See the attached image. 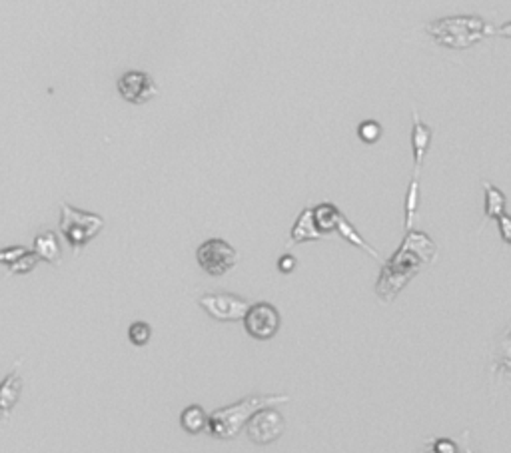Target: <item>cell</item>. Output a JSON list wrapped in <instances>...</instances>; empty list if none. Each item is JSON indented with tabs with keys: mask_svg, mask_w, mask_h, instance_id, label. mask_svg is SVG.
Instances as JSON below:
<instances>
[{
	"mask_svg": "<svg viewBox=\"0 0 511 453\" xmlns=\"http://www.w3.org/2000/svg\"><path fill=\"white\" fill-rule=\"evenodd\" d=\"M418 208H419V178L418 176H414L411 182H409V188H407V194H406V222H404L406 232L411 230L414 220H416V214H418Z\"/></svg>",
	"mask_w": 511,
	"mask_h": 453,
	"instance_id": "18",
	"label": "cell"
},
{
	"mask_svg": "<svg viewBox=\"0 0 511 453\" xmlns=\"http://www.w3.org/2000/svg\"><path fill=\"white\" fill-rule=\"evenodd\" d=\"M426 32L442 47L464 50L486 40L495 30L479 16L462 14V16H445L440 20H433L426 26Z\"/></svg>",
	"mask_w": 511,
	"mask_h": 453,
	"instance_id": "3",
	"label": "cell"
},
{
	"mask_svg": "<svg viewBox=\"0 0 511 453\" xmlns=\"http://www.w3.org/2000/svg\"><path fill=\"white\" fill-rule=\"evenodd\" d=\"M498 226H500L501 240H503V242H507V244L511 246V216L507 214V212H505L500 220H498Z\"/></svg>",
	"mask_w": 511,
	"mask_h": 453,
	"instance_id": "23",
	"label": "cell"
},
{
	"mask_svg": "<svg viewBox=\"0 0 511 453\" xmlns=\"http://www.w3.org/2000/svg\"><path fill=\"white\" fill-rule=\"evenodd\" d=\"M198 306L218 322H244L252 303L236 294H204L198 298Z\"/></svg>",
	"mask_w": 511,
	"mask_h": 453,
	"instance_id": "6",
	"label": "cell"
},
{
	"mask_svg": "<svg viewBox=\"0 0 511 453\" xmlns=\"http://www.w3.org/2000/svg\"><path fill=\"white\" fill-rule=\"evenodd\" d=\"M116 88L128 104H146L154 96H158L156 82L152 80L150 74L142 70H128L126 74L118 78Z\"/></svg>",
	"mask_w": 511,
	"mask_h": 453,
	"instance_id": "9",
	"label": "cell"
},
{
	"mask_svg": "<svg viewBox=\"0 0 511 453\" xmlns=\"http://www.w3.org/2000/svg\"><path fill=\"white\" fill-rule=\"evenodd\" d=\"M288 395H248L232 406L220 407L210 413L208 433L216 440H234L248 425V421L260 413L262 409H270L279 404H288Z\"/></svg>",
	"mask_w": 511,
	"mask_h": 453,
	"instance_id": "2",
	"label": "cell"
},
{
	"mask_svg": "<svg viewBox=\"0 0 511 453\" xmlns=\"http://www.w3.org/2000/svg\"><path fill=\"white\" fill-rule=\"evenodd\" d=\"M32 250L40 256V260H47L48 264H52V266H60L62 250H60V242L54 232L44 230V232L36 234Z\"/></svg>",
	"mask_w": 511,
	"mask_h": 453,
	"instance_id": "12",
	"label": "cell"
},
{
	"mask_svg": "<svg viewBox=\"0 0 511 453\" xmlns=\"http://www.w3.org/2000/svg\"><path fill=\"white\" fill-rule=\"evenodd\" d=\"M279 312L276 310V306L267 302H258L252 303L250 312L244 318V327L246 332L254 339L260 342H266L278 334L279 330Z\"/></svg>",
	"mask_w": 511,
	"mask_h": 453,
	"instance_id": "8",
	"label": "cell"
},
{
	"mask_svg": "<svg viewBox=\"0 0 511 453\" xmlns=\"http://www.w3.org/2000/svg\"><path fill=\"white\" fill-rule=\"evenodd\" d=\"M296 258L291 256V254H284V256H279L278 260V270L282 274H291L294 270H296Z\"/></svg>",
	"mask_w": 511,
	"mask_h": 453,
	"instance_id": "24",
	"label": "cell"
},
{
	"mask_svg": "<svg viewBox=\"0 0 511 453\" xmlns=\"http://www.w3.org/2000/svg\"><path fill=\"white\" fill-rule=\"evenodd\" d=\"M358 136L361 142L366 144H373L382 138V126L375 122V120H363L360 126H358Z\"/></svg>",
	"mask_w": 511,
	"mask_h": 453,
	"instance_id": "21",
	"label": "cell"
},
{
	"mask_svg": "<svg viewBox=\"0 0 511 453\" xmlns=\"http://www.w3.org/2000/svg\"><path fill=\"white\" fill-rule=\"evenodd\" d=\"M180 425L186 433L198 435L202 431H208L210 416L204 411L202 406H188L182 413H180Z\"/></svg>",
	"mask_w": 511,
	"mask_h": 453,
	"instance_id": "15",
	"label": "cell"
},
{
	"mask_svg": "<svg viewBox=\"0 0 511 453\" xmlns=\"http://www.w3.org/2000/svg\"><path fill=\"white\" fill-rule=\"evenodd\" d=\"M483 190H486V218L500 220L501 216L505 214L507 198L500 188H495L491 182H483Z\"/></svg>",
	"mask_w": 511,
	"mask_h": 453,
	"instance_id": "16",
	"label": "cell"
},
{
	"mask_svg": "<svg viewBox=\"0 0 511 453\" xmlns=\"http://www.w3.org/2000/svg\"><path fill=\"white\" fill-rule=\"evenodd\" d=\"M28 252V248H24V246H8V248H4L2 252H0V260H2V264L6 267H11L16 260L20 256H24Z\"/></svg>",
	"mask_w": 511,
	"mask_h": 453,
	"instance_id": "22",
	"label": "cell"
},
{
	"mask_svg": "<svg viewBox=\"0 0 511 453\" xmlns=\"http://www.w3.org/2000/svg\"><path fill=\"white\" fill-rule=\"evenodd\" d=\"M495 32H498V35H501V36H505V38H511V23L500 26V28H498Z\"/></svg>",
	"mask_w": 511,
	"mask_h": 453,
	"instance_id": "26",
	"label": "cell"
},
{
	"mask_svg": "<svg viewBox=\"0 0 511 453\" xmlns=\"http://www.w3.org/2000/svg\"><path fill=\"white\" fill-rule=\"evenodd\" d=\"M152 337V327L146 322H134L128 327V339L130 344H134L136 348H142L150 342Z\"/></svg>",
	"mask_w": 511,
	"mask_h": 453,
	"instance_id": "19",
	"label": "cell"
},
{
	"mask_svg": "<svg viewBox=\"0 0 511 453\" xmlns=\"http://www.w3.org/2000/svg\"><path fill=\"white\" fill-rule=\"evenodd\" d=\"M342 216H344V214H342L339 208H337L336 204H332V202H322V204L314 206L315 226H318L320 232L325 234V236L336 232L337 224L342 220Z\"/></svg>",
	"mask_w": 511,
	"mask_h": 453,
	"instance_id": "14",
	"label": "cell"
},
{
	"mask_svg": "<svg viewBox=\"0 0 511 453\" xmlns=\"http://www.w3.org/2000/svg\"><path fill=\"white\" fill-rule=\"evenodd\" d=\"M286 430V419L279 413L278 409L270 407V409H262L260 413H256L254 418L248 421L246 425V433L250 437V442L258 443V445H270L276 440L282 437V433Z\"/></svg>",
	"mask_w": 511,
	"mask_h": 453,
	"instance_id": "7",
	"label": "cell"
},
{
	"mask_svg": "<svg viewBox=\"0 0 511 453\" xmlns=\"http://www.w3.org/2000/svg\"><path fill=\"white\" fill-rule=\"evenodd\" d=\"M431 136H433L431 128L419 120L418 110L414 108V128H411V150H414V168H416V174L414 176H419V168H421L423 158L428 154Z\"/></svg>",
	"mask_w": 511,
	"mask_h": 453,
	"instance_id": "11",
	"label": "cell"
},
{
	"mask_svg": "<svg viewBox=\"0 0 511 453\" xmlns=\"http://www.w3.org/2000/svg\"><path fill=\"white\" fill-rule=\"evenodd\" d=\"M38 262H40V256L36 254L35 250H28L24 256L18 258V260L8 267V272H11V274H16V276H23V274L32 272V270L38 266Z\"/></svg>",
	"mask_w": 511,
	"mask_h": 453,
	"instance_id": "20",
	"label": "cell"
},
{
	"mask_svg": "<svg viewBox=\"0 0 511 453\" xmlns=\"http://www.w3.org/2000/svg\"><path fill=\"white\" fill-rule=\"evenodd\" d=\"M20 392H23V380H20V373L16 370H12L4 382L0 385V409H2V416L4 419L8 418L11 409L16 406L18 397H20Z\"/></svg>",
	"mask_w": 511,
	"mask_h": 453,
	"instance_id": "13",
	"label": "cell"
},
{
	"mask_svg": "<svg viewBox=\"0 0 511 453\" xmlns=\"http://www.w3.org/2000/svg\"><path fill=\"white\" fill-rule=\"evenodd\" d=\"M60 234L66 238V242L72 248L74 256H78L84 246L88 244L92 238L102 232L104 228V218L100 214L84 212V210L74 208L70 204H60Z\"/></svg>",
	"mask_w": 511,
	"mask_h": 453,
	"instance_id": "4",
	"label": "cell"
},
{
	"mask_svg": "<svg viewBox=\"0 0 511 453\" xmlns=\"http://www.w3.org/2000/svg\"><path fill=\"white\" fill-rule=\"evenodd\" d=\"M435 453H457V449H455V443L450 440H440L435 443Z\"/></svg>",
	"mask_w": 511,
	"mask_h": 453,
	"instance_id": "25",
	"label": "cell"
},
{
	"mask_svg": "<svg viewBox=\"0 0 511 453\" xmlns=\"http://www.w3.org/2000/svg\"><path fill=\"white\" fill-rule=\"evenodd\" d=\"M336 232L339 234V236H342V238H344L348 244L356 246V248H360V250H363V252H368V254H370L372 258H375V260H380V254H378L372 246L368 244V242L361 238V234L354 228V224H351L346 216H342V220H339V224H337Z\"/></svg>",
	"mask_w": 511,
	"mask_h": 453,
	"instance_id": "17",
	"label": "cell"
},
{
	"mask_svg": "<svg viewBox=\"0 0 511 453\" xmlns=\"http://www.w3.org/2000/svg\"><path fill=\"white\" fill-rule=\"evenodd\" d=\"M327 238L325 234L320 232V228L315 226L314 208H303L298 214V220L291 226L290 242L288 244H303V242H315V240H324Z\"/></svg>",
	"mask_w": 511,
	"mask_h": 453,
	"instance_id": "10",
	"label": "cell"
},
{
	"mask_svg": "<svg viewBox=\"0 0 511 453\" xmlns=\"http://www.w3.org/2000/svg\"><path fill=\"white\" fill-rule=\"evenodd\" d=\"M196 260L200 267L210 276H224L236 266L238 252L230 242L222 238H210L196 250Z\"/></svg>",
	"mask_w": 511,
	"mask_h": 453,
	"instance_id": "5",
	"label": "cell"
},
{
	"mask_svg": "<svg viewBox=\"0 0 511 453\" xmlns=\"http://www.w3.org/2000/svg\"><path fill=\"white\" fill-rule=\"evenodd\" d=\"M438 246L428 234L409 230L402 246L387 262H383L380 276L375 282V294L382 302H392L399 291L406 288L419 270L435 258Z\"/></svg>",
	"mask_w": 511,
	"mask_h": 453,
	"instance_id": "1",
	"label": "cell"
}]
</instances>
